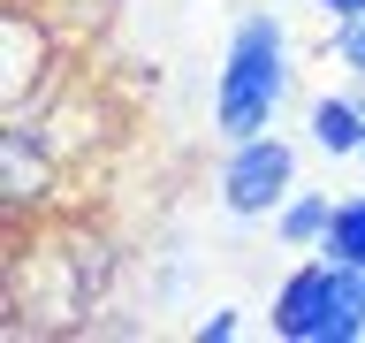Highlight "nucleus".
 I'll use <instances>...</instances> for the list:
<instances>
[{
  "mask_svg": "<svg viewBox=\"0 0 365 343\" xmlns=\"http://www.w3.org/2000/svg\"><path fill=\"white\" fill-rule=\"evenodd\" d=\"M304 137H312L319 160H358L365 153V84L350 76L342 91H319L304 107Z\"/></svg>",
  "mask_w": 365,
  "mask_h": 343,
  "instance_id": "nucleus-5",
  "label": "nucleus"
},
{
  "mask_svg": "<svg viewBox=\"0 0 365 343\" xmlns=\"http://www.w3.org/2000/svg\"><path fill=\"white\" fill-rule=\"evenodd\" d=\"M297 91V39L274 8H244L221 39V69H213V137L244 145V137L274 130L282 99Z\"/></svg>",
  "mask_w": 365,
  "mask_h": 343,
  "instance_id": "nucleus-1",
  "label": "nucleus"
},
{
  "mask_svg": "<svg viewBox=\"0 0 365 343\" xmlns=\"http://www.w3.org/2000/svg\"><path fill=\"white\" fill-rule=\"evenodd\" d=\"M358 168H365V153H358Z\"/></svg>",
  "mask_w": 365,
  "mask_h": 343,
  "instance_id": "nucleus-11",
  "label": "nucleus"
},
{
  "mask_svg": "<svg viewBox=\"0 0 365 343\" xmlns=\"http://www.w3.org/2000/svg\"><path fill=\"white\" fill-rule=\"evenodd\" d=\"M319 23H350V16H365V0H304Z\"/></svg>",
  "mask_w": 365,
  "mask_h": 343,
  "instance_id": "nucleus-10",
  "label": "nucleus"
},
{
  "mask_svg": "<svg viewBox=\"0 0 365 343\" xmlns=\"http://www.w3.org/2000/svg\"><path fill=\"white\" fill-rule=\"evenodd\" d=\"M297 191V145L289 137H244L221 153V176H213V199H221L228 222H274V206Z\"/></svg>",
  "mask_w": 365,
  "mask_h": 343,
  "instance_id": "nucleus-3",
  "label": "nucleus"
},
{
  "mask_svg": "<svg viewBox=\"0 0 365 343\" xmlns=\"http://www.w3.org/2000/svg\"><path fill=\"white\" fill-rule=\"evenodd\" d=\"M327 61H335L342 76H358V84H365V16L327 23Z\"/></svg>",
  "mask_w": 365,
  "mask_h": 343,
  "instance_id": "nucleus-8",
  "label": "nucleus"
},
{
  "mask_svg": "<svg viewBox=\"0 0 365 343\" xmlns=\"http://www.w3.org/2000/svg\"><path fill=\"white\" fill-rule=\"evenodd\" d=\"M198 336L205 343H236V336H244V305H205V313H198Z\"/></svg>",
  "mask_w": 365,
  "mask_h": 343,
  "instance_id": "nucleus-9",
  "label": "nucleus"
},
{
  "mask_svg": "<svg viewBox=\"0 0 365 343\" xmlns=\"http://www.w3.org/2000/svg\"><path fill=\"white\" fill-rule=\"evenodd\" d=\"M327 222H335V191H319V183H297L289 199L274 206V237H282V252H319V237H327Z\"/></svg>",
  "mask_w": 365,
  "mask_h": 343,
  "instance_id": "nucleus-6",
  "label": "nucleus"
},
{
  "mask_svg": "<svg viewBox=\"0 0 365 343\" xmlns=\"http://www.w3.org/2000/svg\"><path fill=\"white\" fill-rule=\"evenodd\" d=\"M267 336H282V343H365V267H342L327 252L289 267L274 305H267Z\"/></svg>",
  "mask_w": 365,
  "mask_h": 343,
  "instance_id": "nucleus-2",
  "label": "nucleus"
},
{
  "mask_svg": "<svg viewBox=\"0 0 365 343\" xmlns=\"http://www.w3.org/2000/svg\"><path fill=\"white\" fill-rule=\"evenodd\" d=\"M319 252H327V259H342V267H365V191L335 199V222H327Z\"/></svg>",
  "mask_w": 365,
  "mask_h": 343,
  "instance_id": "nucleus-7",
  "label": "nucleus"
},
{
  "mask_svg": "<svg viewBox=\"0 0 365 343\" xmlns=\"http://www.w3.org/2000/svg\"><path fill=\"white\" fill-rule=\"evenodd\" d=\"M46 91H61V31L16 0L0 16V107H8V122H31Z\"/></svg>",
  "mask_w": 365,
  "mask_h": 343,
  "instance_id": "nucleus-4",
  "label": "nucleus"
}]
</instances>
